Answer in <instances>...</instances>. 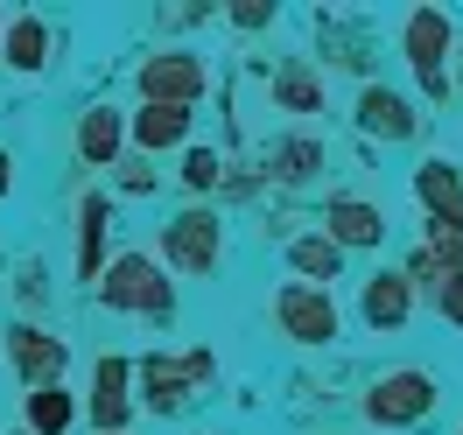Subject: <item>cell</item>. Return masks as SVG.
<instances>
[{"label":"cell","mask_w":463,"mask_h":435,"mask_svg":"<svg viewBox=\"0 0 463 435\" xmlns=\"http://www.w3.org/2000/svg\"><path fill=\"white\" fill-rule=\"evenodd\" d=\"M401 50H407V71H414V85L421 99H449L457 78H449V63H457V22H449V7H414L401 22Z\"/></svg>","instance_id":"cell-1"},{"label":"cell","mask_w":463,"mask_h":435,"mask_svg":"<svg viewBox=\"0 0 463 435\" xmlns=\"http://www.w3.org/2000/svg\"><path fill=\"white\" fill-rule=\"evenodd\" d=\"M435 401H442V386H435L429 373H414V365H401V373L373 379V393H365V421H379V429H414V421H429Z\"/></svg>","instance_id":"cell-2"},{"label":"cell","mask_w":463,"mask_h":435,"mask_svg":"<svg viewBox=\"0 0 463 435\" xmlns=\"http://www.w3.org/2000/svg\"><path fill=\"white\" fill-rule=\"evenodd\" d=\"M274 317H281V330H288L295 345H330L337 337V302L323 288H281Z\"/></svg>","instance_id":"cell-3"},{"label":"cell","mask_w":463,"mask_h":435,"mask_svg":"<svg viewBox=\"0 0 463 435\" xmlns=\"http://www.w3.org/2000/svg\"><path fill=\"white\" fill-rule=\"evenodd\" d=\"M358 127H365L373 141H414V134H421V113H414L407 91L365 85V91H358Z\"/></svg>","instance_id":"cell-4"},{"label":"cell","mask_w":463,"mask_h":435,"mask_svg":"<svg viewBox=\"0 0 463 435\" xmlns=\"http://www.w3.org/2000/svg\"><path fill=\"white\" fill-rule=\"evenodd\" d=\"M203 373H211V351H190V358H147V407H155V414H175Z\"/></svg>","instance_id":"cell-5"},{"label":"cell","mask_w":463,"mask_h":435,"mask_svg":"<svg viewBox=\"0 0 463 435\" xmlns=\"http://www.w3.org/2000/svg\"><path fill=\"white\" fill-rule=\"evenodd\" d=\"M99 288H106V302H119V309H169V281L155 274V260H119Z\"/></svg>","instance_id":"cell-6"},{"label":"cell","mask_w":463,"mask_h":435,"mask_svg":"<svg viewBox=\"0 0 463 435\" xmlns=\"http://www.w3.org/2000/svg\"><path fill=\"white\" fill-rule=\"evenodd\" d=\"M323 239L345 253V246H379L386 239V218H379L365 197H337L330 203V218H323Z\"/></svg>","instance_id":"cell-7"},{"label":"cell","mask_w":463,"mask_h":435,"mask_svg":"<svg viewBox=\"0 0 463 435\" xmlns=\"http://www.w3.org/2000/svg\"><path fill=\"white\" fill-rule=\"evenodd\" d=\"M414 197H421L429 218H463V169H457V162H442V155L421 162V169H414Z\"/></svg>","instance_id":"cell-8"},{"label":"cell","mask_w":463,"mask_h":435,"mask_svg":"<svg viewBox=\"0 0 463 435\" xmlns=\"http://www.w3.org/2000/svg\"><path fill=\"white\" fill-rule=\"evenodd\" d=\"M169 260L190 267V274H203V267L218 260V218H203V211L175 218V225H169Z\"/></svg>","instance_id":"cell-9"},{"label":"cell","mask_w":463,"mask_h":435,"mask_svg":"<svg viewBox=\"0 0 463 435\" xmlns=\"http://www.w3.org/2000/svg\"><path fill=\"white\" fill-rule=\"evenodd\" d=\"M414 317V281L407 274H373L365 281V323L373 330H401Z\"/></svg>","instance_id":"cell-10"},{"label":"cell","mask_w":463,"mask_h":435,"mask_svg":"<svg viewBox=\"0 0 463 435\" xmlns=\"http://www.w3.org/2000/svg\"><path fill=\"white\" fill-rule=\"evenodd\" d=\"M141 85H147V106H190V99H197V63L190 57H155L141 71Z\"/></svg>","instance_id":"cell-11"},{"label":"cell","mask_w":463,"mask_h":435,"mask_svg":"<svg viewBox=\"0 0 463 435\" xmlns=\"http://www.w3.org/2000/svg\"><path fill=\"white\" fill-rule=\"evenodd\" d=\"M91 414H99V429H119V421H127V358H99Z\"/></svg>","instance_id":"cell-12"},{"label":"cell","mask_w":463,"mask_h":435,"mask_svg":"<svg viewBox=\"0 0 463 435\" xmlns=\"http://www.w3.org/2000/svg\"><path fill=\"white\" fill-rule=\"evenodd\" d=\"M7 351H14V365H22V373H50L57 379V365H63V345L57 337H43V330H29V323H22V330H7Z\"/></svg>","instance_id":"cell-13"},{"label":"cell","mask_w":463,"mask_h":435,"mask_svg":"<svg viewBox=\"0 0 463 435\" xmlns=\"http://www.w3.org/2000/svg\"><path fill=\"white\" fill-rule=\"evenodd\" d=\"M421 253L442 267V281L463 274V218H429V239H421Z\"/></svg>","instance_id":"cell-14"},{"label":"cell","mask_w":463,"mask_h":435,"mask_svg":"<svg viewBox=\"0 0 463 435\" xmlns=\"http://www.w3.org/2000/svg\"><path fill=\"white\" fill-rule=\"evenodd\" d=\"M288 260H295V274H309V281H337V267H345V253L330 246V239H295L288 246Z\"/></svg>","instance_id":"cell-15"},{"label":"cell","mask_w":463,"mask_h":435,"mask_svg":"<svg viewBox=\"0 0 463 435\" xmlns=\"http://www.w3.org/2000/svg\"><path fill=\"white\" fill-rule=\"evenodd\" d=\"M183 127H190V113H183V106H147V113L134 119L141 147H169V141H183Z\"/></svg>","instance_id":"cell-16"},{"label":"cell","mask_w":463,"mask_h":435,"mask_svg":"<svg viewBox=\"0 0 463 435\" xmlns=\"http://www.w3.org/2000/svg\"><path fill=\"white\" fill-rule=\"evenodd\" d=\"M29 421H35L43 435H63V429H71V393H57V386H35V393H29Z\"/></svg>","instance_id":"cell-17"},{"label":"cell","mask_w":463,"mask_h":435,"mask_svg":"<svg viewBox=\"0 0 463 435\" xmlns=\"http://www.w3.org/2000/svg\"><path fill=\"white\" fill-rule=\"evenodd\" d=\"M78 147H85V162H113L119 119H113V113H85V127H78Z\"/></svg>","instance_id":"cell-18"},{"label":"cell","mask_w":463,"mask_h":435,"mask_svg":"<svg viewBox=\"0 0 463 435\" xmlns=\"http://www.w3.org/2000/svg\"><path fill=\"white\" fill-rule=\"evenodd\" d=\"M43 50H50L43 22H14V35H7V63H14V71H35V63H43Z\"/></svg>","instance_id":"cell-19"},{"label":"cell","mask_w":463,"mask_h":435,"mask_svg":"<svg viewBox=\"0 0 463 435\" xmlns=\"http://www.w3.org/2000/svg\"><path fill=\"white\" fill-rule=\"evenodd\" d=\"M317 162H323V147H317V141H288V147H281V175H288V183L317 175Z\"/></svg>","instance_id":"cell-20"},{"label":"cell","mask_w":463,"mask_h":435,"mask_svg":"<svg viewBox=\"0 0 463 435\" xmlns=\"http://www.w3.org/2000/svg\"><path fill=\"white\" fill-rule=\"evenodd\" d=\"M99 232H106V197H85V274H99Z\"/></svg>","instance_id":"cell-21"},{"label":"cell","mask_w":463,"mask_h":435,"mask_svg":"<svg viewBox=\"0 0 463 435\" xmlns=\"http://www.w3.org/2000/svg\"><path fill=\"white\" fill-rule=\"evenodd\" d=\"M435 309H442V323H457V330H463V274L435 281Z\"/></svg>","instance_id":"cell-22"},{"label":"cell","mask_w":463,"mask_h":435,"mask_svg":"<svg viewBox=\"0 0 463 435\" xmlns=\"http://www.w3.org/2000/svg\"><path fill=\"white\" fill-rule=\"evenodd\" d=\"M281 99H288L295 113H317V78H302V71H288V78H281Z\"/></svg>","instance_id":"cell-23"},{"label":"cell","mask_w":463,"mask_h":435,"mask_svg":"<svg viewBox=\"0 0 463 435\" xmlns=\"http://www.w3.org/2000/svg\"><path fill=\"white\" fill-rule=\"evenodd\" d=\"M183 175H190L197 190H211V183H218V155H203V147H197V155H190V169H183Z\"/></svg>","instance_id":"cell-24"},{"label":"cell","mask_w":463,"mask_h":435,"mask_svg":"<svg viewBox=\"0 0 463 435\" xmlns=\"http://www.w3.org/2000/svg\"><path fill=\"white\" fill-rule=\"evenodd\" d=\"M457 85H463V43H457Z\"/></svg>","instance_id":"cell-25"},{"label":"cell","mask_w":463,"mask_h":435,"mask_svg":"<svg viewBox=\"0 0 463 435\" xmlns=\"http://www.w3.org/2000/svg\"><path fill=\"white\" fill-rule=\"evenodd\" d=\"M0 190H7V155H0Z\"/></svg>","instance_id":"cell-26"},{"label":"cell","mask_w":463,"mask_h":435,"mask_svg":"<svg viewBox=\"0 0 463 435\" xmlns=\"http://www.w3.org/2000/svg\"><path fill=\"white\" fill-rule=\"evenodd\" d=\"M457 435H463V429H457Z\"/></svg>","instance_id":"cell-27"}]
</instances>
